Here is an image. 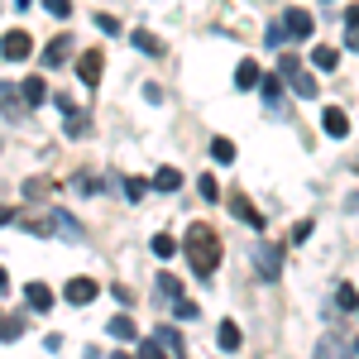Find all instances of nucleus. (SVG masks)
<instances>
[{
  "label": "nucleus",
  "instance_id": "nucleus-1",
  "mask_svg": "<svg viewBox=\"0 0 359 359\" xmlns=\"http://www.w3.org/2000/svg\"><path fill=\"white\" fill-rule=\"evenodd\" d=\"M182 249H187V264H192V273L206 283V278L221 269V240H216V230L211 225H187V235H182Z\"/></svg>",
  "mask_w": 359,
  "mask_h": 359
},
{
  "label": "nucleus",
  "instance_id": "nucleus-2",
  "mask_svg": "<svg viewBox=\"0 0 359 359\" xmlns=\"http://www.w3.org/2000/svg\"><path fill=\"white\" fill-rule=\"evenodd\" d=\"M249 264H254V273L264 278V283H273V278L283 273V249L269 245V240H259V245L249 249Z\"/></svg>",
  "mask_w": 359,
  "mask_h": 359
},
{
  "label": "nucleus",
  "instance_id": "nucleus-3",
  "mask_svg": "<svg viewBox=\"0 0 359 359\" xmlns=\"http://www.w3.org/2000/svg\"><path fill=\"white\" fill-rule=\"evenodd\" d=\"M96 297H101V283L96 278H67L62 283V302L67 306H91Z\"/></svg>",
  "mask_w": 359,
  "mask_h": 359
},
{
  "label": "nucleus",
  "instance_id": "nucleus-4",
  "mask_svg": "<svg viewBox=\"0 0 359 359\" xmlns=\"http://www.w3.org/2000/svg\"><path fill=\"white\" fill-rule=\"evenodd\" d=\"M0 53H5V62H25V57L34 53V34L10 29V34H5V43H0Z\"/></svg>",
  "mask_w": 359,
  "mask_h": 359
},
{
  "label": "nucleus",
  "instance_id": "nucleus-5",
  "mask_svg": "<svg viewBox=\"0 0 359 359\" xmlns=\"http://www.w3.org/2000/svg\"><path fill=\"white\" fill-rule=\"evenodd\" d=\"M101 67H106V57L96 53V48L77 53V77H82V86H96V82H101Z\"/></svg>",
  "mask_w": 359,
  "mask_h": 359
},
{
  "label": "nucleus",
  "instance_id": "nucleus-6",
  "mask_svg": "<svg viewBox=\"0 0 359 359\" xmlns=\"http://www.w3.org/2000/svg\"><path fill=\"white\" fill-rule=\"evenodd\" d=\"M283 29H287L292 39H311V29H316V20H311L306 10H297V5H292V10L283 15Z\"/></svg>",
  "mask_w": 359,
  "mask_h": 359
},
{
  "label": "nucleus",
  "instance_id": "nucleus-7",
  "mask_svg": "<svg viewBox=\"0 0 359 359\" xmlns=\"http://www.w3.org/2000/svg\"><path fill=\"white\" fill-rule=\"evenodd\" d=\"M230 216L245 221V225H254V230H264V216H259V206H254L249 196H230Z\"/></svg>",
  "mask_w": 359,
  "mask_h": 359
},
{
  "label": "nucleus",
  "instance_id": "nucleus-8",
  "mask_svg": "<svg viewBox=\"0 0 359 359\" xmlns=\"http://www.w3.org/2000/svg\"><path fill=\"white\" fill-rule=\"evenodd\" d=\"M321 130H326L331 139H345V135H350V120H345V111H340V106H326V111H321Z\"/></svg>",
  "mask_w": 359,
  "mask_h": 359
},
{
  "label": "nucleus",
  "instance_id": "nucleus-9",
  "mask_svg": "<svg viewBox=\"0 0 359 359\" xmlns=\"http://www.w3.org/2000/svg\"><path fill=\"white\" fill-rule=\"evenodd\" d=\"M25 302L34 306V311H48L57 297H53V287H48V283H25Z\"/></svg>",
  "mask_w": 359,
  "mask_h": 359
},
{
  "label": "nucleus",
  "instance_id": "nucleus-10",
  "mask_svg": "<svg viewBox=\"0 0 359 359\" xmlns=\"http://www.w3.org/2000/svg\"><path fill=\"white\" fill-rule=\"evenodd\" d=\"M355 355V345H345L340 335H321V345H316V359H350Z\"/></svg>",
  "mask_w": 359,
  "mask_h": 359
},
{
  "label": "nucleus",
  "instance_id": "nucleus-11",
  "mask_svg": "<svg viewBox=\"0 0 359 359\" xmlns=\"http://www.w3.org/2000/svg\"><path fill=\"white\" fill-rule=\"evenodd\" d=\"M264 82V72H259V62H240V67H235V86H240V91H254V86Z\"/></svg>",
  "mask_w": 359,
  "mask_h": 359
},
{
  "label": "nucleus",
  "instance_id": "nucleus-12",
  "mask_svg": "<svg viewBox=\"0 0 359 359\" xmlns=\"http://www.w3.org/2000/svg\"><path fill=\"white\" fill-rule=\"evenodd\" d=\"M48 230H57V235H67V240H82V225L72 221L67 211H53V216H48Z\"/></svg>",
  "mask_w": 359,
  "mask_h": 359
},
{
  "label": "nucleus",
  "instance_id": "nucleus-13",
  "mask_svg": "<svg viewBox=\"0 0 359 359\" xmlns=\"http://www.w3.org/2000/svg\"><path fill=\"white\" fill-rule=\"evenodd\" d=\"M335 62H340L335 48H326V43H316V48H311V72H335Z\"/></svg>",
  "mask_w": 359,
  "mask_h": 359
},
{
  "label": "nucleus",
  "instance_id": "nucleus-14",
  "mask_svg": "<svg viewBox=\"0 0 359 359\" xmlns=\"http://www.w3.org/2000/svg\"><path fill=\"white\" fill-rule=\"evenodd\" d=\"M216 340H221V350H225V355H235L245 335H240V326H235V321H221V326H216Z\"/></svg>",
  "mask_w": 359,
  "mask_h": 359
},
{
  "label": "nucleus",
  "instance_id": "nucleus-15",
  "mask_svg": "<svg viewBox=\"0 0 359 359\" xmlns=\"http://www.w3.org/2000/svg\"><path fill=\"white\" fill-rule=\"evenodd\" d=\"M67 57H72V43H67V34H57L53 43L43 48V62H48V67H57V62H67Z\"/></svg>",
  "mask_w": 359,
  "mask_h": 359
},
{
  "label": "nucleus",
  "instance_id": "nucleus-16",
  "mask_svg": "<svg viewBox=\"0 0 359 359\" xmlns=\"http://www.w3.org/2000/svg\"><path fill=\"white\" fill-rule=\"evenodd\" d=\"M177 187H182V172L177 168H158L154 172V192H177Z\"/></svg>",
  "mask_w": 359,
  "mask_h": 359
},
{
  "label": "nucleus",
  "instance_id": "nucleus-17",
  "mask_svg": "<svg viewBox=\"0 0 359 359\" xmlns=\"http://www.w3.org/2000/svg\"><path fill=\"white\" fill-rule=\"evenodd\" d=\"M130 43H135L139 53H149V57H158V53H163V43H158V39H154L149 29H135V34H130Z\"/></svg>",
  "mask_w": 359,
  "mask_h": 359
},
{
  "label": "nucleus",
  "instance_id": "nucleus-18",
  "mask_svg": "<svg viewBox=\"0 0 359 359\" xmlns=\"http://www.w3.org/2000/svg\"><path fill=\"white\" fill-rule=\"evenodd\" d=\"M25 101L29 106H43L48 101V82L43 77H25Z\"/></svg>",
  "mask_w": 359,
  "mask_h": 359
},
{
  "label": "nucleus",
  "instance_id": "nucleus-19",
  "mask_svg": "<svg viewBox=\"0 0 359 359\" xmlns=\"http://www.w3.org/2000/svg\"><path fill=\"white\" fill-rule=\"evenodd\" d=\"M149 249H154V259H172V254H177V240H172V235H163V230H158V235H154V240H149Z\"/></svg>",
  "mask_w": 359,
  "mask_h": 359
},
{
  "label": "nucleus",
  "instance_id": "nucleus-20",
  "mask_svg": "<svg viewBox=\"0 0 359 359\" xmlns=\"http://www.w3.org/2000/svg\"><path fill=\"white\" fill-rule=\"evenodd\" d=\"M292 91H297V96H302V101H311V96H316V77H311V72H302V67H297V72H292Z\"/></svg>",
  "mask_w": 359,
  "mask_h": 359
},
{
  "label": "nucleus",
  "instance_id": "nucleus-21",
  "mask_svg": "<svg viewBox=\"0 0 359 359\" xmlns=\"http://www.w3.org/2000/svg\"><path fill=\"white\" fill-rule=\"evenodd\" d=\"M154 340H158V345H163V350H172V355L182 359V335L172 331V326H158V331H154Z\"/></svg>",
  "mask_w": 359,
  "mask_h": 359
},
{
  "label": "nucleus",
  "instance_id": "nucleus-22",
  "mask_svg": "<svg viewBox=\"0 0 359 359\" xmlns=\"http://www.w3.org/2000/svg\"><path fill=\"white\" fill-rule=\"evenodd\" d=\"M211 158H216V163H235V144H230L225 135H216L211 139Z\"/></svg>",
  "mask_w": 359,
  "mask_h": 359
},
{
  "label": "nucleus",
  "instance_id": "nucleus-23",
  "mask_svg": "<svg viewBox=\"0 0 359 359\" xmlns=\"http://www.w3.org/2000/svg\"><path fill=\"white\" fill-rule=\"evenodd\" d=\"M335 306H340V311H359V292L350 287V283H340V287H335Z\"/></svg>",
  "mask_w": 359,
  "mask_h": 359
},
{
  "label": "nucleus",
  "instance_id": "nucleus-24",
  "mask_svg": "<svg viewBox=\"0 0 359 359\" xmlns=\"http://www.w3.org/2000/svg\"><path fill=\"white\" fill-rule=\"evenodd\" d=\"M106 331L115 335V340H135V316H111V326Z\"/></svg>",
  "mask_w": 359,
  "mask_h": 359
},
{
  "label": "nucleus",
  "instance_id": "nucleus-25",
  "mask_svg": "<svg viewBox=\"0 0 359 359\" xmlns=\"http://www.w3.org/2000/svg\"><path fill=\"white\" fill-rule=\"evenodd\" d=\"M86 130H91V120H86L82 111H67V135H72V139H82Z\"/></svg>",
  "mask_w": 359,
  "mask_h": 359
},
{
  "label": "nucleus",
  "instance_id": "nucleus-26",
  "mask_svg": "<svg viewBox=\"0 0 359 359\" xmlns=\"http://www.w3.org/2000/svg\"><path fill=\"white\" fill-rule=\"evenodd\" d=\"M158 292L177 302V297H182V283H177V278H172V273H158Z\"/></svg>",
  "mask_w": 359,
  "mask_h": 359
},
{
  "label": "nucleus",
  "instance_id": "nucleus-27",
  "mask_svg": "<svg viewBox=\"0 0 359 359\" xmlns=\"http://www.w3.org/2000/svg\"><path fill=\"white\" fill-rule=\"evenodd\" d=\"M149 187H154V182H144V177H130V182H125V196H130V201H144V196H149Z\"/></svg>",
  "mask_w": 359,
  "mask_h": 359
},
{
  "label": "nucleus",
  "instance_id": "nucleus-28",
  "mask_svg": "<svg viewBox=\"0 0 359 359\" xmlns=\"http://www.w3.org/2000/svg\"><path fill=\"white\" fill-rule=\"evenodd\" d=\"M196 192L206 196V201H221V182H216V177H211V172H206V177H201V182H196Z\"/></svg>",
  "mask_w": 359,
  "mask_h": 359
},
{
  "label": "nucleus",
  "instance_id": "nucleus-29",
  "mask_svg": "<svg viewBox=\"0 0 359 359\" xmlns=\"http://www.w3.org/2000/svg\"><path fill=\"white\" fill-rule=\"evenodd\" d=\"M43 10H48L53 20H67V15H72V0H43Z\"/></svg>",
  "mask_w": 359,
  "mask_h": 359
},
{
  "label": "nucleus",
  "instance_id": "nucleus-30",
  "mask_svg": "<svg viewBox=\"0 0 359 359\" xmlns=\"http://www.w3.org/2000/svg\"><path fill=\"white\" fill-rule=\"evenodd\" d=\"M311 230H316L311 221H297V225H292V245H306V240H311Z\"/></svg>",
  "mask_w": 359,
  "mask_h": 359
},
{
  "label": "nucleus",
  "instance_id": "nucleus-31",
  "mask_svg": "<svg viewBox=\"0 0 359 359\" xmlns=\"http://www.w3.org/2000/svg\"><path fill=\"white\" fill-rule=\"evenodd\" d=\"M177 321H196V302H187V297H177Z\"/></svg>",
  "mask_w": 359,
  "mask_h": 359
},
{
  "label": "nucleus",
  "instance_id": "nucleus-32",
  "mask_svg": "<svg viewBox=\"0 0 359 359\" xmlns=\"http://www.w3.org/2000/svg\"><path fill=\"white\" fill-rule=\"evenodd\" d=\"M139 359H168V350L154 340V345H139Z\"/></svg>",
  "mask_w": 359,
  "mask_h": 359
},
{
  "label": "nucleus",
  "instance_id": "nucleus-33",
  "mask_svg": "<svg viewBox=\"0 0 359 359\" xmlns=\"http://www.w3.org/2000/svg\"><path fill=\"white\" fill-rule=\"evenodd\" d=\"M96 29H106V34H120V20H115V15H96Z\"/></svg>",
  "mask_w": 359,
  "mask_h": 359
},
{
  "label": "nucleus",
  "instance_id": "nucleus-34",
  "mask_svg": "<svg viewBox=\"0 0 359 359\" xmlns=\"http://www.w3.org/2000/svg\"><path fill=\"white\" fill-rule=\"evenodd\" d=\"M283 34H287V29H283V25H273V29H269V39H264V43H269V48H283Z\"/></svg>",
  "mask_w": 359,
  "mask_h": 359
},
{
  "label": "nucleus",
  "instance_id": "nucleus-35",
  "mask_svg": "<svg viewBox=\"0 0 359 359\" xmlns=\"http://www.w3.org/2000/svg\"><path fill=\"white\" fill-rule=\"evenodd\" d=\"M345 29H350V34H359V5H350V10H345Z\"/></svg>",
  "mask_w": 359,
  "mask_h": 359
},
{
  "label": "nucleus",
  "instance_id": "nucleus-36",
  "mask_svg": "<svg viewBox=\"0 0 359 359\" xmlns=\"http://www.w3.org/2000/svg\"><path fill=\"white\" fill-rule=\"evenodd\" d=\"M144 101H154V106H158V101H163V86L149 82V86H144Z\"/></svg>",
  "mask_w": 359,
  "mask_h": 359
},
{
  "label": "nucleus",
  "instance_id": "nucleus-37",
  "mask_svg": "<svg viewBox=\"0 0 359 359\" xmlns=\"http://www.w3.org/2000/svg\"><path fill=\"white\" fill-rule=\"evenodd\" d=\"M25 331V326H20V321H15V316H5V345H10V340H15V335Z\"/></svg>",
  "mask_w": 359,
  "mask_h": 359
},
{
  "label": "nucleus",
  "instance_id": "nucleus-38",
  "mask_svg": "<svg viewBox=\"0 0 359 359\" xmlns=\"http://www.w3.org/2000/svg\"><path fill=\"white\" fill-rule=\"evenodd\" d=\"M43 187H48V182H43V177H34V182H25V196H43Z\"/></svg>",
  "mask_w": 359,
  "mask_h": 359
},
{
  "label": "nucleus",
  "instance_id": "nucleus-39",
  "mask_svg": "<svg viewBox=\"0 0 359 359\" xmlns=\"http://www.w3.org/2000/svg\"><path fill=\"white\" fill-rule=\"evenodd\" d=\"M264 96H269V101H278V96H283V86H278V77H269V82H264Z\"/></svg>",
  "mask_w": 359,
  "mask_h": 359
},
{
  "label": "nucleus",
  "instance_id": "nucleus-40",
  "mask_svg": "<svg viewBox=\"0 0 359 359\" xmlns=\"http://www.w3.org/2000/svg\"><path fill=\"white\" fill-rule=\"evenodd\" d=\"M345 53H359V34H350V29H345Z\"/></svg>",
  "mask_w": 359,
  "mask_h": 359
},
{
  "label": "nucleus",
  "instance_id": "nucleus-41",
  "mask_svg": "<svg viewBox=\"0 0 359 359\" xmlns=\"http://www.w3.org/2000/svg\"><path fill=\"white\" fill-rule=\"evenodd\" d=\"M111 359H135V355H125V350H120V355H111Z\"/></svg>",
  "mask_w": 359,
  "mask_h": 359
},
{
  "label": "nucleus",
  "instance_id": "nucleus-42",
  "mask_svg": "<svg viewBox=\"0 0 359 359\" xmlns=\"http://www.w3.org/2000/svg\"><path fill=\"white\" fill-rule=\"evenodd\" d=\"M15 5H20V10H25V5H34V0H15Z\"/></svg>",
  "mask_w": 359,
  "mask_h": 359
}]
</instances>
